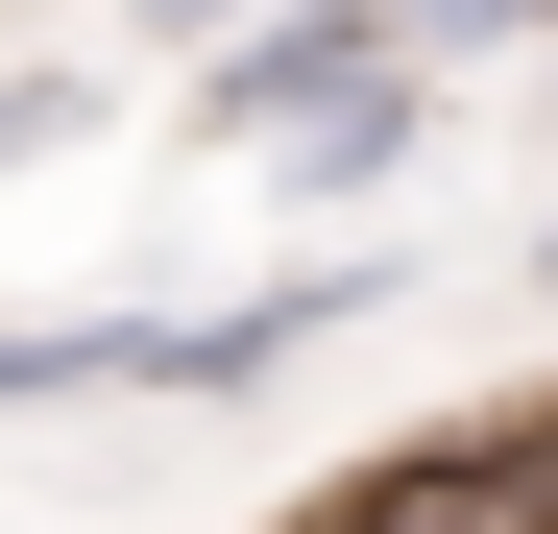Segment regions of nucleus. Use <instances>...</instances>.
I'll list each match as a JSON object with an SVG mask.
<instances>
[{
    "label": "nucleus",
    "mask_w": 558,
    "mask_h": 534,
    "mask_svg": "<svg viewBox=\"0 0 558 534\" xmlns=\"http://www.w3.org/2000/svg\"><path fill=\"white\" fill-rule=\"evenodd\" d=\"M267 0H122V49H243Z\"/></svg>",
    "instance_id": "obj_4"
},
{
    "label": "nucleus",
    "mask_w": 558,
    "mask_h": 534,
    "mask_svg": "<svg viewBox=\"0 0 558 534\" xmlns=\"http://www.w3.org/2000/svg\"><path fill=\"white\" fill-rule=\"evenodd\" d=\"M389 25H413V73L461 98V73H510V49H558V0H389Z\"/></svg>",
    "instance_id": "obj_3"
},
{
    "label": "nucleus",
    "mask_w": 558,
    "mask_h": 534,
    "mask_svg": "<svg viewBox=\"0 0 558 534\" xmlns=\"http://www.w3.org/2000/svg\"><path fill=\"white\" fill-rule=\"evenodd\" d=\"M534 292H558V219H534Z\"/></svg>",
    "instance_id": "obj_5"
},
{
    "label": "nucleus",
    "mask_w": 558,
    "mask_h": 534,
    "mask_svg": "<svg viewBox=\"0 0 558 534\" xmlns=\"http://www.w3.org/2000/svg\"><path fill=\"white\" fill-rule=\"evenodd\" d=\"M195 146L267 170V195H389L437 146V73H413L389 0H267L243 49H195Z\"/></svg>",
    "instance_id": "obj_1"
},
{
    "label": "nucleus",
    "mask_w": 558,
    "mask_h": 534,
    "mask_svg": "<svg viewBox=\"0 0 558 534\" xmlns=\"http://www.w3.org/2000/svg\"><path fill=\"white\" fill-rule=\"evenodd\" d=\"M98 146V49H0V195Z\"/></svg>",
    "instance_id": "obj_2"
}]
</instances>
